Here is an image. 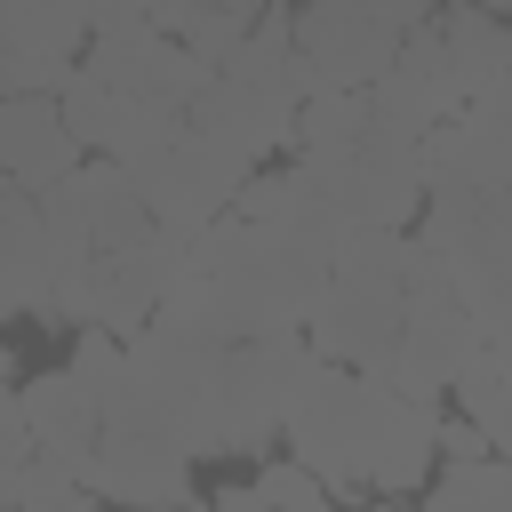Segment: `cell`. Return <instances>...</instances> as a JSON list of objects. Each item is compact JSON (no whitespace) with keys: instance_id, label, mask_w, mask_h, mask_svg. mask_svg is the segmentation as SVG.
<instances>
[{"instance_id":"5","label":"cell","mask_w":512,"mask_h":512,"mask_svg":"<svg viewBox=\"0 0 512 512\" xmlns=\"http://www.w3.org/2000/svg\"><path fill=\"white\" fill-rule=\"evenodd\" d=\"M312 176H320V192H328V208H336L344 224H416V208H424L416 136L376 128V112H368V128H360L344 152H328Z\"/></svg>"},{"instance_id":"17","label":"cell","mask_w":512,"mask_h":512,"mask_svg":"<svg viewBox=\"0 0 512 512\" xmlns=\"http://www.w3.org/2000/svg\"><path fill=\"white\" fill-rule=\"evenodd\" d=\"M448 400H456V408L488 432V448H512V352H496V344L480 336V352L456 368Z\"/></svg>"},{"instance_id":"8","label":"cell","mask_w":512,"mask_h":512,"mask_svg":"<svg viewBox=\"0 0 512 512\" xmlns=\"http://www.w3.org/2000/svg\"><path fill=\"white\" fill-rule=\"evenodd\" d=\"M368 96V112H376V128H392V136H424L432 120H448L464 96H456V80H448V48H440V32H432V16L392 48V64L360 88Z\"/></svg>"},{"instance_id":"13","label":"cell","mask_w":512,"mask_h":512,"mask_svg":"<svg viewBox=\"0 0 512 512\" xmlns=\"http://www.w3.org/2000/svg\"><path fill=\"white\" fill-rule=\"evenodd\" d=\"M16 400H24V424H32V440H40L48 456H64L72 472H80V456L104 440V408H96V392H88L72 368L24 376V384H16Z\"/></svg>"},{"instance_id":"1","label":"cell","mask_w":512,"mask_h":512,"mask_svg":"<svg viewBox=\"0 0 512 512\" xmlns=\"http://www.w3.org/2000/svg\"><path fill=\"white\" fill-rule=\"evenodd\" d=\"M432 424H440L432 400H408L368 368L304 352V368L288 384L280 440L296 464H312L328 480V496L368 504V496H416L432 480V464H440Z\"/></svg>"},{"instance_id":"6","label":"cell","mask_w":512,"mask_h":512,"mask_svg":"<svg viewBox=\"0 0 512 512\" xmlns=\"http://www.w3.org/2000/svg\"><path fill=\"white\" fill-rule=\"evenodd\" d=\"M120 168H128L136 200L152 208V224H168V232H200V224L224 216L232 192H240V168H232L224 152H208L200 136H184V120H176L152 152L120 160Z\"/></svg>"},{"instance_id":"10","label":"cell","mask_w":512,"mask_h":512,"mask_svg":"<svg viewBox=\"0 0 512 512\" xmlns=\"http://www.w3.org/2000/svg\"><path fill=\"white\" fill-rule=\"evenodd\" d=\"M88 152H80V136L64 128V112H56V96L48 88H0V176H16V184H56V176H72Z\"/></svg>"},{"instance_id":"2","label":"cell","mask_w":512,"mask_h":512,"mask_svg":"<svg viewBox=\"0 0 512 512\" xmlns=\"http://www.w3.org/2000/svg\"><path fill=\"white\" fill-rule=\"evenodd\" d=\"M416 232L440 248V264L456 272V288L480 312V328L512 312V192L440 176V184H424Z\"/></svg>"},{"instance_id":"20","label":"cell","mask_w":512,"mask_h":512,"mask_svg":"<svg viewBox=\"0 0 512 512\" xmlns=\"http://www.w3.org/2000/svg\"><path fill=\"white\" fill-rule=\"evenodd\" d=\"M32 424H24V400H16V384H0V504H16V472L32 464Z\"/></svg>"},{"instance_id":"3","label":"cell","mask_w":512,"mask_h":512,"mask_svg":"<svg viewBox=\"0 0 512 512\" xmlns=\"http://www.w3.org/2000/svg\"><path fill=\"white\" fill-rule=\"evenodd\" d=\"M304 328H272V336H232L216 352V384H208V456H256L280 440L288 416V384L304 368Z\"/></svg>"},{"instance_id":"12","label":"cell","mask_w":512,"mask_h":512,"mask_svg":"<svg viewBox=\"0 0 512 512\" xmlns=\"http://www.w3.org/2000/svg\"><path fill=\"white\" fill-rule=\"evenodd\" d=\"M80 480L96 488V504H200L192 488V456H168V448H120V440H96L80 456Z\"/></svg>"},{"instance_id":"9","label":"cell","mask_w":512,"mask_h":512,"mask_svg":"<svg viewBox=\"0 0 512 512\" xmlns=\"http://www.w3.org/2000/svg\"><path fill=\"white\" fill-rule=\"evenodd\" d=\"M288 112H296V104L256 96V88H240L232 72H208V88L184 104V136H200L208 152H224V160L248 176L264 152H280V144H288Z\"/></svg>"},{"instance_id":"21","label":"cell","mask_w":512,"mask_h":512,"mask_svg":"<svg viewBox=\"0 0 512 512\" xmlns=\"http://www.w3.org/2000/svg\"><path fill=\"white\" fill-rule=\"evenodd\" d=\"M240 32H248L240 16H224V8H208V0H200V8L184 16V32H176V40H184V48L200 56V64H224V56L240 48Z\"/></svg>"},{"instance_id":"22","label":"cell","mask_w":512,"mask_h":512,"mask_svg":"<svg viewBox=\"0 0 512 512\" xmlns=\"http://www.w3.org/2000/svg\"><path fill=\"white\" fill-rule=\"evenodd\" d=\"M208 8H224V16H240V24H256V16H264V0H208Z\"/></svg>"},{"instance_id":"11","label":"cell","mask_w":512,"mask_h":512,"mask_svg":"<svg viewBox=\"0 0 512 512\" xmlns=\"http://www.w3.org/2000/svg\"><path fill=\"white\" fill-rule=\"evenodd\" d=\"M48 280H56V248H48L40 192L0 176V320H40Z\"/></svg>"},{"instance_id":"19","label":"cell","mask_w":512,"mask_h":512,"mask_svg":"<svg viewBox=\"0 0 512 512\" xmlns=\"http://www.w3.org/2000/svg\"><path fill=\"white\" fill-rule=\"evenodd\" d=\"M16 504H32V512H88V504H96V488H88L64 456L32 448V464L16 472Z\"/></svg>"},{"instance_id":"14","label":"cell","mask_w":512,"mask_h":512,"mask_svg":"<svg viewBox=\"0 0 512 512\" xmlns=\"http://www.w3.org/2000/svg\"><path fill=\"white\" fill-rule=\"evenodd\" d=\"M432 32L448 48V80L456 96H488V88H512V16H488V8H432Z\"/></svg>"},{"instance_id":"15","label":"cell","mask_w":512,"mask_h":512,"mask_svg":"<svg viewBox=\"0 0 512 512\" xmlns=\"http://www.w3.org/2000/svg\"><path fill=\"white\" fill-rule=\"evenodd\" d=\"M432 512H512V448L464 456V464H432V480L416 488Z\"/></svg>"},{"instance_id":"16","label":"cell","mask_w":512,"mask_h":512,"mask_svg":"<svg viewBox=\"0 0 512 512\" xmlns=\"http://www.w3.org/2000/svg\"><path fill=\"white\" fill-rule=\"evenodd\" d=\"M216 504H224V512H328L336 496H328V480H320L312 464L272 456V464H256V480L216 488Z\"/></svg>"},{"instance_id":"18","label":"cell","mask_w":512,"mask_h":512,"mask_svg":"<svg viewBox=\"0 0 512 512\" xmlns=\"http://www.w3.org/2000/svg\"><path fill=\"white\" fill-rule=\"evenodd\" d=\"M120 104H128V96H120L104 72H88V64H72V72H64V88H56V112H64V128L80 136V152H104V144H112Z\"/></svg>"},{"instance_id":"4","label":"cell","mask_w":512,"mask_h":512,"mask_svg":"<svg viewBox=\"0 0 512 512\" xmlns=\"http://www.w3.org/2000/svg\"><path fill=\"white\" fill-rule=\"evenodd\" d=\"M432 8L440 0H288V32L312 88H368Z\"/></svg>"},{"instance_id":"23","label":"cell","mask_w":512,"mask_h":512,"mask_svg":"<svg viewBox=\"0 0 512 512\" xmlns=\"http://www.w3.org/2000/svg\"><path fill=\"white\" fill-rule=\"evenodd\" d=\"M464 8H488V16H512V0H464Z\"/></svg>"},{"instance_id":"7","label":"cell","mask_w":512,"mask_h":512,"mask_svg":"<svg viewBox=\"0 0 512 512\" xmlns=\"http://www.w3.org/2000/svg\"><path fill=\"white\" fill-rule=\"evenodd\" d=\"M416 160H424V184L456 176V184L512 192V88L464 96L448 120H432V128L416 136Z\"/></svg>"}]
</instances>
